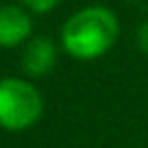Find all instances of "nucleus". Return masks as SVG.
I'll return each instance as SVG.
<instances>
[{"label": "nucleus", "instance_id": "f257e3e1", "mask_svg": "<svg viewBox=\"0 0 148 148\" xmlns=\"http://www.w3.org/2000/svg\"><path fill=\"white\" fill-rule=\"evenodd\" d=\"M120 35L118 15L107 7H85L72 13L61 28V46L70 57L94 61L116 46Z\"/></svg>", "mask_w": 148, "mask_h": 148}, {"label": "nucleus", "instance_id": "f03ea898", "mask_svg": "<svg viewBox=\"0 0 148 148\" xmlns=\"http://www.w3.org/2000/svg\"><path fill=\"white\" fill-rule=\"evenodd\" d=\"M42 113L44 98L31 81L15 76L0 81V129L26 131L39 122Z\"/></svg>", "mask_w": 148, "mask_h": 148}, {"label": "nucleus", "instance_id": "7ed1b4c3", "mask_svg": "<svg viewBox=\"0 0 148 148\" xmlns=\"http://www.w3.org/2000/svg\"><path fill=\"white\" fill-rule=\"evenodd\" d=\"M31 35H33L31 11L15 5L0 7V48L22 46L31 39Z\"/></svg>", "mask_w": 148, "mask_h": 148}, {"label": "nucleus", "instance_id": "20e7f679", "mask_svg": "<svg viewBox=\"0 0 148 148\" xmlns=\"http://www.w3.org/2000/svg\"><path fill=\"white\" fill-rule=\"evenodd\" d=\"M57 63V48L52 44V39L44 35L31 37L24 44L22 50V70L26 76L33 79H42L55 68Z\"/></svg>", "mask_w": 148, "mask_h": 148}, {"label": "nucleus", "instance_id": "39448f33", "mask_svg": "<svg viewBox=\"0 0 148 148\" xmlns=\"http://www.w3.org/2000/svg\"><path fill=\"white\" fill-rule=\"evenodd\" d=\"M22 2V7L26 11H31V13H48V11H52L57 5H59V0H20Z\"/></svg>", "mask_w": 148, "mask_h": 148}, {"label": "nucleus", "instance_id": "423d86ee", "mask_svg": "<svg viewBox=\"0 0 148 148\" xmlns=\"http://www.w3.org/2000/svg\"><path fill=\"white\" fill-rule=\"evenodd\" d=\"M137 46H139V50L148 57V22H144L142 26H139V31H137Z\"/></svg>", "mask_w": 148, "mask_h": 148}]
</instances>
